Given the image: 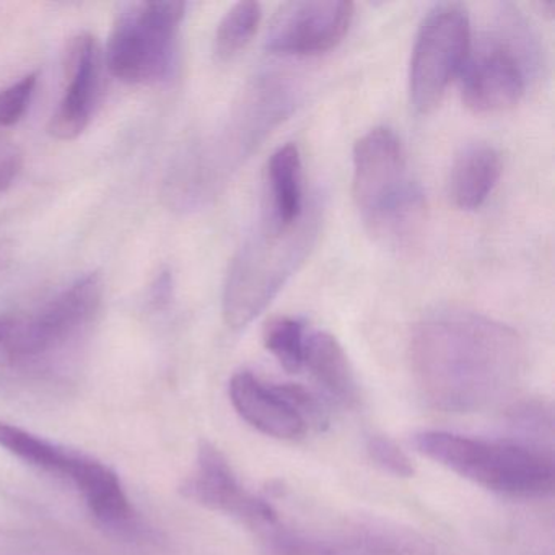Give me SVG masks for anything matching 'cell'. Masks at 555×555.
Masks as SVG:
<instances>
[{"mask_svg": "<svg viewBox=\"0 0 555 555\" xmlns=\"http://www.w3.org/2000/svg\"><path fill=\"white\" fill-rule=\"evenodd\" d=\"M525 357L516 331L461 308L431 311L412 334L415 383L438 411L476 412L499 401L521 376Z\"/></svg>", "mask_w": 555, "mask_h": 555, "instance_id": "obj_1", "label": "cell"}, {"mask_svg": "<svg viewBox=\"0 0 555 555\" xmlns=\"http://www.w3.org/2000/svg\"><path fill=\"white\" fill-rule=\"evenodd\" d=\"M353 199L366 229L383 245L404 248L421 232L424 193L412 180L401 141L391 129H372L357 141Z\"/></svg>", "mask_w": 555, "mask_h": 555, "instance_id": "obj_2", "label": "cell"}, {"mask_svg": "<svg viewBox=\"0 0 555 555\" xmlns=\"http://www.w3.org/2000/svg\"><path fill=\"white\" fill-rule=\"evenodd\" d=\"M414 448L422 456L500 495L544 499L554 492V454L515 441L427 430L415 435Z\"/></svg>", "mask_w": 555, "mask_h": 555, "instance_id": "obj_3", "label": "cell"}, {"mask_svg": "<svg viewBox=\"0 0 555 555\" xmlns=\"http://www.w3.org/2000/svg\"><path fill=\"white\" fill-rule=\"evenodd\" d=\"M318 207L287 229L264 220L233 259L223 288V317L232 330L255 320L304 262L317 240Z\"/></svg>", "mask_w": 555, "mask_h": 555, "instance_id": "obj_4", "label": "cell"}, {"mask_svg": "<svg viewBox=\"0 0 555 555\" xmlns=\"http://www.w3.org/2000/svg\"><path fill=\"white\" fill-rule=\"evenodd\" d=\"M184 2L128 4L116 18L106 48L112 76L131 86L157 83L170 77Z\"/></svg>", "mask_w": 555, "mask_h": 555, "instance_id": "obj_5", "label": "cell"}, {"mask_svg": "<svg viewBox=\"0 0 555 555\" xmlns=\"http://www.w3.org/2000/svg\"><path fill=\"white\" fill-rule=\"evenodd\" d=\"M269 555H435L415 529L383 519H356L327 528L278 526L261 535Z\"/></svg>", "mask_w": 555, "mask_h": 555, "instance_id": "obj_6", "label": "cell"}, {"mask_svg": "<svg viewBox=\"0 0 555 555\" xmlns=\"http://www.w3.org/2000/svg\"><path fill=\"white\" fill-rule=\"evenodd\" d=\"M503 35L469 50L461 69L464 105L479 115L513 108L525 95L529 64L534 63V43L521 18L509 15Z\"/></svg>", "mask_w": 555, "mask_h": 555, "instance_id": "obj_7", "label": "cell"}, {"mask_svg": "<svg viewBox=\"0 0 555 555\" xmlns=\"http://www.w3.org/2000/svg\"><path fill=\"white\" fill-rule=\"evenodd\" d=\"M470 50V25L460 4L435 5L418 28L409 67V95L415 112H434Z\"/></svg>", "mask_w": 555, "mask_h": 555, "instance_id": "obj_8", "label": "cell"}, {"mask_svg": "<svg viewBox=\"0 0 555 555\" xmlns=\"http://www.w3.org/2000/svg\"><path fill=\"white\" fill-rule=\"evenodd\" d=\"M102 297V278L92 272L74 282L35 317L0 314V347L17 359L50 352L93 320Z\"/></svg>", "mask_w": 555, "mask_h": 555, "instance_id": "obj_9", "label": "cell"}, {"mask_svg": "<svg viewBox=\"0 0 555 555\" xmlns=\"http://www.w3.org/2000/svg\"><path fill=\"white\" fill-rule=\"evenodd\" d=\"M180 490L191 502L232 516L259 535L281 521L271 503L242 486L222 451L209 441L199 444L196 467Z\"/></svg>", "mask_w": 555, "mask_h": 555, "instance_id": "obj_10", "label": "cell"}, {"mask_svg": "<svg viewBox=\"0 0 555 555\" xmlns=\"http://www.w3.org/2000/svg\"><path fill=\"white\" fill-rule=\"evenodd\" d=\"M353 18L352 2L304 0L287 2L275 12L266 34V48L284 56L330 51L343 41Z\"/></svg>", "mask_w": 555, "mask_h": 555, "instance_id": "obj_11", "label": "cell"}, {"mask_svg": "<svg viewBox=\"0 0 555 555\" xmlns=\"http://www.w3.org/2000/svg\"><path fill=\"white\" fill-rule=\"evenodd\" d=\"M66 77L69 86L51 116L48 131L60 141H74L89 126L99 95L100 56L92 35L80 34L69 41Z\"/></svg>", "mask_w": 555, "mask_h": 555, "instance_id": "obj_12", "label": "cell"}, {"mask_svg": "<svg viewBox=\"0 0 555 555\" xmlns=\"http://www.w3.org/2000/svg\"><path fill=\"white\" fill-rule=\"evenodd\" d=\"M229 395L236 414L268 437L298 440L307 431L300 415L275 391L274 385L262 383L253 373L233 375Z\"/></svg>", "mask_w": 555, "mask_h": 555, "instance_id": "obj_13", "label": "cell"}, {"mask_svg": "<svg viewBox=\"0 0 555 555\" xmlns=\"http://www.w3.org/2000/svg\"><path fill=\"white\" fill-rule=\"evenodd\" d=\"M0 447L30 466L70 480L79 490L86 486L87 480L100 464L95 457L60 447L17 425L2 421H0Z\"/></svg>", "mask_w": 555, "mask_h": 555, "instance_id": "obj_14", "label": "cell"}, {"mask_svg": "<svg viewBox=\"0 0 555 555\" xmlns=\"http://www.w3.org/2000/svg\"><path fill=\"white\" fill-rule=\"evenodd\" d=\"M304 366L310 370L321 388L339 404L352 408L360 391L349 357L336 337L324 331L307 334Z\"/></svg>", "mask_w": 555, "mask_h": 555, "instance_id": "obj_15", "label": "cell"}, {"mask_svg": "<svg viewBox=\"0 0 555 555\" xmlns=\"http://www.w3.org/2000/svg\"><path fill=\"white\" fill-rule=\"evenodd\" d=\"M502 171L500 155L486 144L463 149L450 171L448 193L461 210H476L486 203Z\"/></svg>", "mask_w": 555, "mask_h": 555, "instance_id": "obj_16", "label": "cell"}, {"mask_svg": "<svg viewBox=\"0 0 555 555\" xmlns=\"http://www.w3.org/2000/svg\"><path fill=\"white\" fill-rule=\"evenodd\" d=\"M268 183L266 220L281 229L297 223L304 216L305 204L300 152L294 144L284 145L272 154L268 164Z\"/></svg>", "mask_w": 555, "mask_h": 555, "instance_id": "obj_17", "label": "cell"}, {"mask_svg": "<svg viewBox=\"0 0 555 555\" xmlns=\"http://www.w3.org/2000/svg\"><path fill=\"white\" fill-rule=\"evenodd\" d=\"M509 427L515 438L509 441L554 454V417L552 409L542 401L521 402L509 412Z\"/></svg>", "mask_w": 555, "mask_h": 555, "instance_id": "obj_18", "label": "cell"}, {"mask_svg": "<svg viewBox=\"0 0 555 555\" xmlns=\"http://www.w3.org/2000/svg\"><path fill=\"white\" fill-rule=\"evenodd\" d=\"M261 22V5L251 0L233 5L217 28L214 51L222 61L232 60L251 41Z\"/></svg>", "mask_w": 555, "mask_h": 555, "instance_id": "obj_19", "label": "cell"}, {"mask_svg": "<svg viewBox=\"0 0 555 555\" xmlns=\"http://www.w3.org/2000/svg\"><path fill=\"white\" fill-rule=\"evenodd\" d=\"M307 327L295 318L278 317L264 330V346L288 373L304 369Z\"/></svg>", "mask_w": 555, "mask_h": 555, "instance_id": "obj_20", "label": "cell"}, {"mask_svg": "<svg viewBox=\"0 0 555 555\" xmlns=\"http://www.w3.org/2000/svg\"><path fill=\"white\" fill-rule=\"evenodd\" d=\"M275 391L294 408V411L300 415L307 428H317L323 430L330 424V414H327L326 405L310 389L294 383H285V385H274Z\"/></svg>", "mask_w": 555, "mask_h": 555, "instance_id": "obj_21", "label": "cell"}, {"mask_svg": "<svg viewBox=\"0 0 555 555\" xmlns=\"http://www.w3.org/2000/svg\"><path fill=\"white\" fill-rule=\"evenodd\" d=\"M366 453L383 473L401 477V479L414 476L415 469L411 457L391 438L373 435L366 441Z\"/></svg>", "mask_w": 555, "mask_h": 555, "instance_id": "obj_22", "label": "cell"}, {"mask_svg": "<svg viewBox=\"0 0 555 555\" xmlns=\"http://www.w3.org/2000/svg\"><path fill=\"white\" fill-rule=\"evenodd\" d=\"M37 83L38 73H34L28 74L14 86L0 90V128L17 125L24 118Z\"/></svg>", "mask_w": 555, "mask_h": 555, "instance_id": "obj_23", "label": "cell"}, {"mask_svg": "<svg viewBox=\"0 0 555 555\" xmlns=\"http://www.w3.org/2000/svg\"><path fill=\"white\" fill-rule=\"evenodd\" d=\"M22 170V154L17 145L0 135V193L14 184Z\"/></svg>", "mask_w": 555, "mask_h": 555, "instance_id": "obj_24", "label": "cell"}, {"mask_svg": "<svg viewBox=\"0 0 555 555\" xmlns=\"http://www.w3.org/2000/svg\"><path fill=\"white\" fill-rule=\"evenodd\" d=\"M171 297V275L170 272H162L152 287V304L155 307H165Z\"/></svg>", "mask_w": 555, "mask_h": 555, "instance_id": "obj_25", "label": "cell"}]
</instances>
